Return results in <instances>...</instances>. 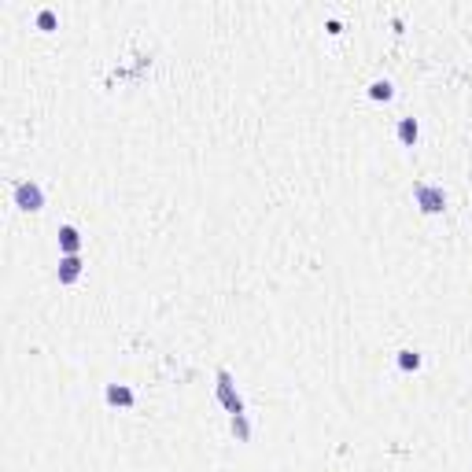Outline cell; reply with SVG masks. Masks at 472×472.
I'll use <instances>...</instances> for the list:
<instances>
[{"instance_id": "6da1fadb", "label": "cell", "mask_w": 472, "mask_h": 472, "mask_svg": "<svg viewBox=\"0 0 472 472\" xmlns=\"http://www.w3.org/2000/svg\"><path fill=\"white\" fill-rule=\"evenodd\" d=\"M413 203L424 214H439V210L446 207V192L439 188V185H424V181H421V185H413Z\"/></svg>"}, {"instance_id": "7a4b0ae2", "label": "cell", "mask_w": 472, "mask_h": 472, "mask_svg": "<svg viewBox=\"0 0 472 472\" xmlns=\"http://www.w3.org/2000/svg\"><path fill=\"white\" fill-rule=\"evenodd\" d=\"M218 402L225 406V410H229V417L244 413V399H240V391H236L229 369H218Z\"/></svg>"}, {"instance_id": "3957f363", "label": "cell", "mask_w": 472, "mask_h": 472, "mask_svg": "<svg viewBox=\"0 0 472 472\" xmlns=\"http://www.w3.org/2000/svg\"><path fill=\"white\" fill-rule=\"evenodd\" d=\"M15 207H23V210H41L45 207V192H41L37 181H19L15 185Z\"/></svg>"}, {"instance_id": "277c9868", "label": "cell", "mask_w": 472, "mask_h": 472, "mask_svg": "<svg viewBox=\"0 0 472 472\" xmlns=\"http://www.w3.org/2000/svg\"><path fill=\"white\" fill-rule=\"evenodd\" d=\"M104 399H107V406H122V410H130V406L137 402V395H133V388H126V384H107Z\"/></svg>"}, {"instance_id": "5b68a950", "label": "cell", "mask_w": 472, "mask_h": 472, "mask_svg": "<svg viewBox=\"0 0 472 472\" xmlns=\"http://www.w3.org/2000/svg\"><path fill=\"white\" fill-rule=\"evenodd\" d=\"M81 277V255H63L59 259V284H74Z\"/></svg>"}, {"instance_id": "8992f818", "label": "cell", "mask_w": 472, "mask_h": 472, "mask_svg": "<svg viewBox=\"0 0 472 472\" xmlns=\"http://www.w3.org/2000/svg\"><path fill=\"white\" fill-rule=\"evenodd\" d=\"M59 251L63 255H81V233L74 225H59Z\"/></svg>"}, {"instance_id": "52a82bcc", "label": "cell", "mask_w": 472, "mask_h": 472, "mask_svg": "<svg viewBox=\"0 0 472 472\" xmlns=\"http://www.w3.org/2000/svg\"><path fill=\"white\" fill-rule=\"evenodd\" d=\"M395 133H399V141H402L406 148H413V144H417V137H421V126H417V118H402Z\"/></svg>"}, {"instance_id": "ba28073f", "label": "cell", "mask_w": 472, "mask_h": 472, "mask_svg": "<svg viewBox=\"0 0 472 472\" xmlns=\"http://www.w3.org/2000/svg\"><path fill=\"white\" fill-rule=\"evenodd\" d=\"M229 428H233V435L240 439V443H248V439H251V424H248V413H236L233 421H229Z\"/></svg>"}, {"instance_id": "9c48e42d", "label": "cell", "mask_w": 472, "mask_h": 472, "mask_svg": "<svg viewBox=\"0 0 472 472\" xmlns=\"http://www.w3.org/2000/svg\"><path fill=\"white\" fill-rule=\"evenodd\" d=\"M399 369H402V373L421 369V354H417V351H399Z\"/></svg>"}, {"instance_id": "30bf717a", "label": "cell", "mask_w": 472, "mask_h": 472, "mask_svg": "<svg viewBox=\"0 0 472 472\" xmlns=\"http://www.w3.org/2000/svg\"><path fill=\"white\" fill-rule=\"evenodd\" d=\"M369 96H373V100H391L395 89H391V81H373L369 85Z\"/></svg>"}, {"instance_id": "8fae6325", "label": "cell", "mask_w": 472, "mask_h": 472, "mask_svg": "<svg viewBox=\"0 0 472 472\" xmlns=\"http://www.w3.org/2000/svg\"><path fill=\"white\" fill-rule=\"evenodd\" d=\"M37 26H41V30H52V26H56V12H52V8H45V12L37 15Z\"/></svg>"}]
</instances>
